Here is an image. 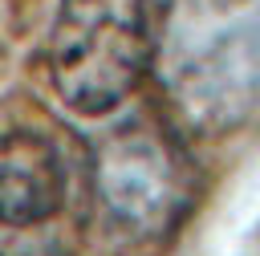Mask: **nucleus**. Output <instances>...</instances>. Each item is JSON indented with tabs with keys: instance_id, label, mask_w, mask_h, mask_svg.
I'll return each mask as SVG.
<instances>
[{
	"instance_id": "1",
	"label": "nucleus",
	"mask_w": 260,
	"mask_h": 256,
	"mask_svg": "<svg viewBox=\"0 0 260 256\" xmlns=\"http://www.w3.org/2000/svg\"><path fill=\"white\" fill-rule=\"evenodd\" d=\"M158 77L179 122L232 134L260 118V0H175Z\"/></svg>"
},
{
	"instance_id": "2",
	"label": "nucleus",
	"mask_w": 260,
	"mask_h": 256,
	"mask_svg": "<svg viewBox=\"0 0 260 256\" xmlns=\"http://www.w3.org/2000/svg\"><path fill=\"white\" fill-rule=\"evenodd\" d=\"M146 0H61L49 24V85L81 118L118 110L150 69Z\"/></svg>"
},
{
	"instance_id": "3",
	"label": "nucleus",
	"mask_w": 260,
	"mask_h": 256,
	"mask_svg": "<svg viewBox=\"0 0 260 256\" xmlns=\"http://www.w3.org/2000/svg\"><path fill=\"white\" fill-rule=\"evenodd\" d=\"M93 203L122 244L171 236L195 203V175L171 130L146 118L106 130L93 150Z\"/></svg>"
},
{
	"instance_id": "4",
	"label": "nucleus",
	"mask_w": 260,
	"mask_h": 256,
	"mask_svg": "<svg viewBox=\"0 0 260 256\" xmlns=\"http://www.w3.org/2000/svg\"><path fill=\"white\" fill-rule=\"evenodd\" d=\"M65 163L49 134H0V223L12 232L37 228L65 203Z\"/></svg>"
}]
</instances>
